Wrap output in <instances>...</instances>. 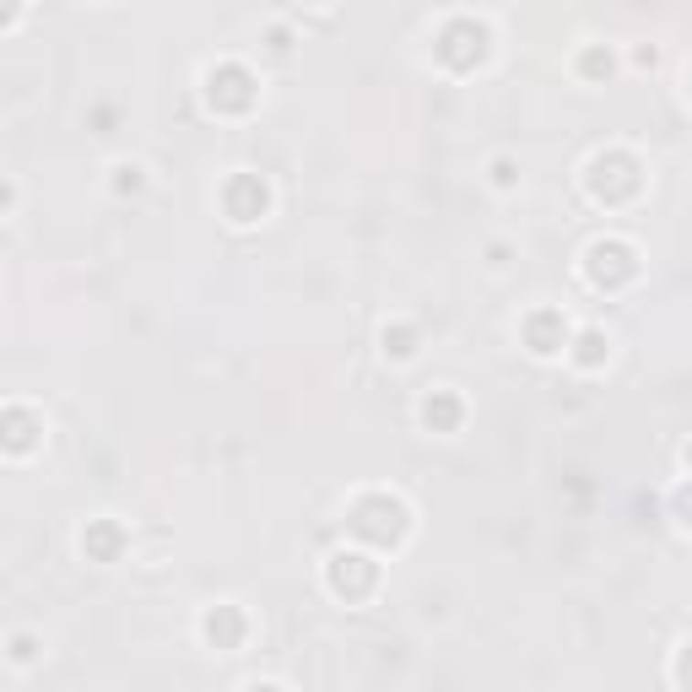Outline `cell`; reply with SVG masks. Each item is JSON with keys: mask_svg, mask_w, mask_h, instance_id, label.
<instances>
[{"mask_svg": "<svg viewBox=\"0 0 692 692\" xmlns=\"http://www.w3.org/2000/svg\"><path fill=\"white\" fill-rule=\"evenodd\" d=\"M454 417H460V406H454L449 389H433V395L422 400V422H428V428H454Z\"/></svg>", "mask_w": 692, "mask_h": 692, "instance_id": "1", "label": "cell"}, {"mask_svg": "<svg viewBox=\"0 0 692 692\" xmlns=\"http://www.w3.org/2000/svg\"><path fill=\"white\" fill-rule=\"evenodd\" d=\"M33 655H38V649H33V638H27V633H22V638H11V660H22V665H27Z\"/></svg>", "mask_w": 692, "mask_h": 692, "instance_id": "2", "label": "cell"}, {"mask_svg": "<svg viewBox=\"0 0 692 692\" xmlns=\"http://www.w3.org/2000/svg\"><path fill=\"white\" fill-rule=\"evenodd\" d=\"M5 200H11V185H0V206H5Z\"/></svg>", "mask_w": 692, "mask_h": 692, "instance_id": "3", "label": "cell"}]
</instances>
